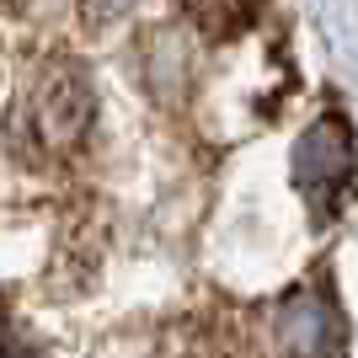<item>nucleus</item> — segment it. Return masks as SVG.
<instances>
[{
    "mask_svg": "<svg viewBox=\"0 0 358 358\" xmlns=\"http://www.w3.org/2000/svg\"><path fill=\"white\" fill-rule=\"evenodd\" d=\"M91 113H96V96H91L86 70L70 59H38L16 91L11 139L27 161H59L86 139Z\"/></svg>",
    "mask_w": 358,
    "mask_h": 358,
    "instance_id": "f257e3e1",
    "label": "nucleus"
},
{
    "mask_svg": "<svg viewBox=\"0 0 358 358\" xmlns=\"http://www.w3.org/2000/svg\"><path fill=\"white\" fill-rule=\"evenodd\" d=\"M353 182V134L343 118H315L294 150V187L315 220H331Z\"/></svg>",
    "mask_w": 358,
    "mask_h": 358,
    "instance_id": "f03ea898",
    "label": "nucleus"
},
{
    "mask_svg": "<svg viewBox=\"0 0 358 358\" xmlns=\"http://www.w3.org/2000/svg\"><path fill=\"white\" fill-rule=\"evenodd\" d=\"M348 327L337 315V299L321 284H305L278 310V353L284 358H343Z\"/></svg>",
    "mask_w": 358,
    "mask_h": 358,
    "instance_id": "7ed1b4c3",
    "label": "nucleus"
},
{
    "mask_svg": "<svg viewBox=\"0 0 358 358\" xmlns=\"http://www.w3.org/2000/svg\"><path fill=\"white\" fill-rule=\"evenodd\" d=\"M0 6H11V11H27L32 0H0Z\"/></svg>",
    "mask_w": 358,
    "mask_h": 358,
    "instance_id": "423d86ee",
    "label": "nucleus"
},
{
    "mask_svg": "<svg viewBox=\"0 0 358 358\" xmlns=\"http://www.w3.org/2000/svg\"><path fill=\"white\" fill-rule=\"evenodd\" d=\"M134 0H91V16H118V11H129Z\"/></svg>",
    "mask_w": 358,
    "mask_h": 358,
    "instance_id": "39448f33",
    "label": "nucleus"
},
{
    "mask_svg": "<svg viewBox=\"0 0 358 358\" xmlns=\"http://www.w3.org/2000/svg\"><path fill=\"white\" fill-rule=\"evenodd\" d=\"M187 11H193V22H203L209 32H236L252 22L257 0H187Z\"/></svg>",
    "mask_w": 358,
    "mask_h": 358,
    "instance_id": "20e7f679",
    "label": "nucleus"
}]
</instances>
